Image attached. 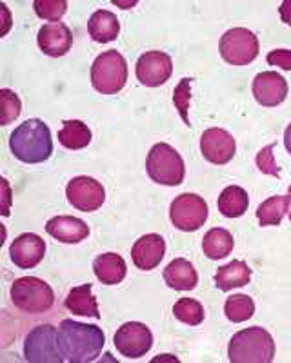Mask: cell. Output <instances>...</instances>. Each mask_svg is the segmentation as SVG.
I'll return each instance as SVG.
<instances>
[{"label": "cell", "mask_w": 291, "mask_h": 363, "mask_svg": "<svg viewBox=\"0 0 291 363\" xmlns=\"http://www.w3.org/2000/svg\"><path fill=\"white\" fill-rule=\"evenodd\" d=\"M106 336L102 329L97 325L75 322V320H62L58 327L57 345L67 363H87L97 359L104 349Z\"/></svg>", "instance_id": "obj_1"}, {"label": "cell", "mask_w": 291, "mask_h": 363, "mask_svg": "<svg viewBox=\"0 0 291 363\" xmlns=\"http://www.w3.org/2000/svg\"><path fill=\"white\" fill-rule=\"evenodd\" d=\"M9 149L13 157L24 164L46 162L53 153L50 128L38 118L26 120L9 136Z\"/></svg>", "instance_id": "obj_2"}, {"label": "cell", "mask_w": 291, "mask_h": 363, "mask_svg": "<svg viewBox=\"0 0 291 363\" xmlns=\"http://www.w3.org/2000/svg\"><path fill=\"white\" fill-rule=\"evenodd\" d=\"M228 358L231 363H270L275 358L273 336L262 327H250L229 340Z\"/></svg>", "instance_id": "obj_3"}, {"label": "cell", "mask_w": 291, "mask_h": 363, "mask_svg": "<svg viewBox=\"0 0 291 363\" xmlns=\"http://www.w3.org/2000/svg\"><path fill=\"white\" fill-rule=\"evenodd\" d=\"M146 171L150 178L160 186H180L186 174V165L182 157L170 144H157L151 147L148 160H146Z\"/></svg>", "instance_id": "obj_4"}, {"label": "cell", "mask_w": 291, "mask_h": 363, "mask_svg": "<svg viewBox=\"0 0 291 363\" xmlns=\"http://www.w3.org/2000/svg\"><path fill=\"white\" fill-rule=\"evenodd\" d=\"M11 301L17 309L29 314L46 313L53 307L55 294L50 284L37 277L17 278L11 285Z\"/></svg>", "instance_id": "obj_5"}, {"label": "cell", "mask_w": 291, "mask_h": 363, "mask_svg": "<svg viewBox=\"0 0 291 363\" xmlns=\"http://www.w3.org/2000/svg\"><path fill=\"white\" fill-rule=\"evenodd\" d=\"M128 80V64L119 51H104L92 66V84L102 95H116Z\"/></svg>", "instance_id": "obj_6"}, {"label": "cell", "mask_w": 291, "mask_h": 363, "mask_svg": "<svg viewBox=\"0 0 291 363\" xmlns=\"http://www.w3.org/2000/svg\"><path fill=\"white\" fill-rule=\"evenodd\" d=\"M219 50L231 66H248L258 57V38L250 29L233 28L222 35Z\"/></svg>", "instance_id": "obj_7"}, {"label": "cell", "mask_w": 291, "mask_h": 363, "mask_svg": "<svg viewBox=\"0 0 291 363\" xmlns=\"http://www.w3.org/2000/svg\"><path fill=\"white\" fill-rule=\"evenodd\" d=\"M208 203L195 193L179 194L170 207V218L173 225L186 233L199 231L208 220Z\"/></svg>", "instance_id": "obj_8"}, {"label": "cell", "mask_w": 291, "mask_h": 363, "mask_svg": "<svg viewBox=\"0 0 291 363\" xmlns=\"http://www.w3.org/2000/svg\"><path fill=\"white\" fill-rule=\"evenodd\" d=\"M58 330L53 325L35 327L24 342V359L33 363H60L62 354L57 345Z\"/></svg>", "instance_id": "obj_9"}, {"label": "cell", "mask_w": 291, "mask_h": 363, "mask_svg": "<svg viewBox=\"0 0 291 363\" xmlns=\"http://www.w3.org/2000/svg\"><path fill=\"white\" fill-rule=\"evenodd\" d=\"M116 351L126 358H142L151 351L153 347V335L151 330L141 322H128L115 333Z\"/></svg>", "instance_id": "obj_10"}, {"label": "cell", "mask_w": 291, "mask_h": 363, "mask_svg": "<svg viewBox=\"0 0 291 363\" xmlns=\"http://www.w3.org/2000/svg\"><path fill=\"white\" fill-rule=\"evenodd\" d=\"M67 202L75 209L84 213H93L102 207L106 200V191L100 182L92 177H77L66 187Z\"/></svg>", "instance_id": "obj_11"}, {"label": "cell", "mask_w": 291, "mask_h": 363, "mask_svg": "<svg viewBox=\"0 0 291 363\" xmlns=\"http://www.w3.org/2000/svg\"><path fill=\"white\" fill-rule=\"evenodd\" d=\"M137 79L148 87H158L170 80L173 73L171 57L164 51H148L137 60Z\"/></svg>", "instance_id": "obj_12"}, {"label": "cell", "mask_w": 291, "mask_h": 363, "mask_svg": "<svg viewBox=\"0 0 291 363\" xmlns=\"http://www.w3.org/2000/svg\"><path fill=\"white\" fill-rule=\"evenodd\" d=\"M237 144L231 133L221 128L206 129L200 136V153L208 162L215 165H224L235 157Z\"/></svg>", "instance_id": "obj_13"}, {"label": "cell", "mask_w": 291, "mask_h": 363, "mask_svg": "<svg viewBox=\"0 0 291 363\" xmlns=\"http://www.w3.org/2000/svg\"><path fill=\"white\" fill-rule=\"evenodd\" d=\"M253 96L264 108H275L286 100L287 82L277 71H262L253 80Z\"/></svg>", "instance_id": "obj_14"}, {"label": "cell", "mask_w": 291, "mask_h": 363, "mask_svg": "<svg viewBox=\"0 0 291 363\" xmlns=\"http://www.w3.org/2000/svg\"><path fill=\"white\" fill-rule=\"evenodd\" d=\"M46 255V244L44 240L33 233H24L13 240L9 247V256L11 262L18 269H33L37 267Z\"/></svg>", "instance_id": "obj_15"}, {"label": "cell", "mask_w": 291, "mask_h": 363, "mask_svg": "<svg viewBox=\"0 0 291 363\" xmlns=\"http://www.w3.org/2000/svg\"><path fill=\"white\" fill-rule=\"evenodd\" d=\"M38 48L48 57H64L73 45V35L71 29L62 22H50L38 29Z\"/></svg>", "instance_id": "obj_16"}, {"label": "cell", "mask_w": 291, "mask_h": 363, "mask_svg": "<svg viewBox=\"0 0 291 363\" xmlns=\"http://www.w3.org/2000/svg\"><path fill=\"white\" fill-rule=\"evenodd\" d=\"M166 255V242L160 235H144L131 247V260L142 271L158 267Z\"/></svg>", "instance_id": "obj_17"}, {"label": "cell", "mask_w": 291, "mask_h": 363, "mask_svg": "<svg viewBox=\"0 0 291 363\" xmlns=\"http://www.w3.org/2000/svg\"><path fill=\"white\" fill-rule=\"evenodd\" d=\"M48 235L62 244H79L89 235L86 222L75 216H55L46 223Z\"/></svg>", "instance_id": "obj_18"}, {"label": "cell", "mask_w": 291, "mask_h": 363, "mask_svg": "<svg viewBox=\"0 0 291 363\" xmlns=\"http://www.w3.org/2000/svg\"><path fill=\"white\" fill-rule=\"evenodd\" d=\"M164 281L175 291H193L199 284V274L190 262L177 258L164 269Z\"/></svg>", "instance_id": "obj_19"}, {"label": "cell", "mask_w": 291, "mask_h": 363, "mask_svg": "<svg viewBox=\"0 0 291 363\" xmlns=\"http://www.w3.org/2000/svg\"><path fill=\"white\" fill-rule=\"evenodd\" d=\"M93 271H95L97 280L102 281L104 285H116L126 278L128 267H126V262L121 255L104 252V255H99L95 258Z\"/></svg>", "instance_id": "obj_20"}, {"label": "cell", "mask_w": 291, "mask_h": 363, "mask_svg": "<svg viewBox=\"0 0 291 363\" xmlns=\"http://www.w3.org/2000/svg\"><path fill=\"white\" fill-rule=\"evenodd\" d=\"M87 31H89V37L95 42L108 44V42L115 40L121 33V22H119L115 13L108 11V9H99L89 17Z\"/></svg>", "instance_id": "obj_21"}, {"label": "cell", "mask_w": 291, "mask_h": 363, "mask_svg": "<svg viewBox=\"0 0 291 363\" xmlns=\"http://www.w3.org/2000/svg\"><path fill=\"white\" fill-rule=\"evenodd\" d=\"M64 306H66V309L71 311L73 314L100 320L99 303H97L95 296H93L92 284L80 285V287H73V289L67 293Z\"/></svg>", "instance_id": "obj_22"}, {"label": "cell", "mask_w": 291, "mask_h": 363, "mask_svg": "<svg viewBox=\"0 0 291 363\" xmlns=\"http://www.w3.org/2000/svg\"><path fill=\"white\" fill-rule=\"evenodd\" d=\"M251 269L248 264L242 260H233L229 264L219 267L215 274V285L221 291L228 293V291L237 289V287H244L246 284H250Z\"/></svg>", "instance_id": "obj_23"}, {"label": "cell", "mask_w": 291, "mask_h": 363, "mask_svg": "<svg viewBox=\"0 0 291 363\" xmlns=\"http://www.w3.org/2000/svg\"><path fill=\"white\" fill-rule=\"evenodd\" d=\"M233 245H235L233 235L228 229H222V227H213L212 231L204 235L202 240V251L209 260L226 258L233 251Z\"/></svg>", "instance_id": "obj_24"}, {"label": "cell", "mask_w": 291, "mask_h": 363, "mask_svg": "<svg viewBox=\"0 0 291 363\" xmlns=\"http://www.w3.org/2000/svg\"><path fill=\"white\" fill-rule=\"evenodd\" d=\"M58 142L70 151H79L89 145L92 131L80 120H66L64 128L58 131Z\"/></svg>", "instance_id": "obj_25"}, {"label": "cell", "mask_w": 291, "mask_h": 363, "mask_svg": "<svg viewBox=\"0 0 291 363\" xmlns=\"http://www.w3.org/2000/svg\"><path fill=\"white\" fill-rule=\"evenodd\" d=\"M250 206V199L246 189L238 186H229L219 196V211L226 218H238L248 211Z\"/></svg>", "instance_id": "obj_26"}, {"label": "cell", "mask_w": 291, "mask_h": 363, "mask_svg": "<svg viewBox=\"0 0 291 363\" xmlns=\"http://www.w3.org/2000/svg\"><path fill=\"white\" fill-rule=\"evenodd\" d=\"M290 213V196H271L262 202L257 209V218L260 225H280L284 215Z\"/></svg>", "instance_id": "obj_27"}, {"label": "cell", "mask_w": 291, "mask_h": 363, "mask_svg": "<svg viewBox=\"0 0 291 363\" xmlns=\"http://www.w3.org/2000/svg\"><path fill=\"white\" fill-rule=\"evenodd\" d=\"M224 313L226 318L233 323L248 322L255 313V301L246 294H235L226 300Z\"/></svg>", "instance_id": "obj_28"}, {"label": "cell", "mask_w": 291, "mask_h": 363, "mask_svg": "<svg viewBox=\"0 0 291 363\" xmlns=\"http://www.w3.org/2000/svg\"><path fill=\"white\" fill-rule=\"evenodd\" d=\"M173 314L179 322L186 325H200L204 322V307L193 298H180L173 306Z\"/></svg>", "instance_id": "obj_29"}, {"label": "cell", "mask_w": 291, "mask_h": 363, "mask_svg": "<svg viewBox=\"0 0 291 363\" xmlns=\"http://www.w3.org/2000/svg\"><path fill=\"white\" fill-rule=\"evenodd\" d=\"M0 102H2V116L0 124L8 125L18 118L22 109L21 99L11 89H0Z\"/></svg>", "instance_id": "obj_30"}, {"label": "cell", "mask_w": 291, "mask_h": 363, "mask_svg": "<svg viewBox=\"0 0 291 363\" xmlns=\"http://www.w3.org/2000/svg\"><path fill=\"white\" fill-rule=\"evenodd\" d=\"M35 13L44 21L58 22L67 11L66 0H35L33 2Z\"/></svg>", "instance_id": "obj_31"}, {"label": "cell", "mask_w": 291, "mask_h": 363, "mask_svg": "<svg viewBox=\"0 0 291 363\" xmlns=\"http://www.w3.org/2000/svg\"><path fill=\"white\" fill-rule=\"evenodd\" d=\"M190 99H192V79H182L179 82V86L175 87L173 91V104L175 108L179 109L180 116H182L184 124L190 128V115H187V109H190Z\"/></svg>", "instance_id": "obj_32"}, {"label": "cell", "mask_w": 291, "mask_h": 363, "mask_svg": "<svg viewBox=\"0 0 291 363\" xmlns=\"http://www.w3.org/2000/svg\"><path fill=\"white\" fill-rule=\"evenodd\" d=\"M273 149H275V144H270L258 151L257 167L260 169V173L270 174V177H279V167H277V162H275Z\"/></svg>", "instance_id": "obj_33"}, {"label": "cell", "mask_w": 291, "mask_h": 363, "mask_svg": "<svg viewBox=\"0 0 291 363\" xmlns=\"http://www.w3.org/2000/svg\"><path fill=\"white\" fill-rule=\"evenodd\" d=\"M270 66H277L284 71H291V51L290 50H273L266 57Z\"/></svg>", "instance_id": "obj_34"}, {"label": "cell", "mask_w": 291, "mask_h": 363, "mask_svg": "<svg viewBox=\"0 0 291 363\" xmlns=\"http://www.w3.org/2000/svg\"><path fill=\"white\" fill-rule=\"evenodd\" d=\"M279 11H280V18H282L284 24L291 26V0H284L282 4H280Z\"/></svg>", "instance_id": "obj_35"}, {"label": "cell", "mask_w": 291, "mask_h": 363, "mask_svg": "<svg viewBox=\"0 0 291 363\" xmlns=\"http://www.w3.org/2000/svg\"><path fill=\"white\" fill-rule=\"evenodd\" d=\"M284 145H286L287 153L291 155V124L287 125L286 131H284Z\"/></svg>", "instance_id": "obj_36"}, {"label": "cell", "mask_w": 291, "mask_h": 363, "mask_svg": "<svg viewBox=\"0 0 291 363\" xmlns=\"http://www.w3.org/2000/svg\"><path fill=\"white\" fill-rule=\"evenodd\" d=\"M287 194H290V206H291V186L290 189H287ZM290 220H291V207H290Z\"/></svg>", "instance_id": "obj_37"}]
</instances>
